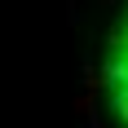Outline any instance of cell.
I'll return each mask as SVG.
<instances>
[{
    "label": "cell",
    "instance_id": "6da1fadb",
    "mask_svg": "<svg viewBox=\"0 0 128 128\" xmlns=\"http://www.w3.org/2000/svg\"><path fill=\"white\" fill-rule=\"evenodd\" d=\"M106 97H110V110L115 119L128 128V9L115 26V40H110V58H106Z\"/></svg>",
    "mask_w": 128,
    "mask_h": 128
}]
</instances>
